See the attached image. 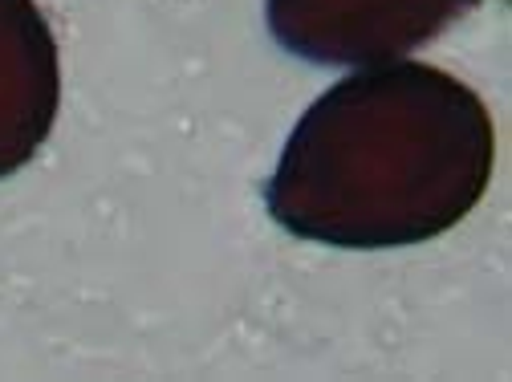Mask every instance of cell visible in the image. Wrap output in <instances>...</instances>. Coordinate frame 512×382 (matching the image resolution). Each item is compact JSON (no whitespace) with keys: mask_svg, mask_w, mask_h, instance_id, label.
<instances>
[{"mask_svg":"<svg viewBox=\"0 0 512 382\" xmlns=\"http://www.w3.org/2000/svg\"><path fill=\"white\" fill-rule=\"evenodd\" d=\"M492 163L496 126L480 94L447 70L399 57L358 70L305 110L265 204L301 240L423 244L480 204Z\"/></svg>","mask_w":512,"mask_h":382,"instance_id":"6da1fadb","label":"cell"},{"mask_svg":"<svg viewBox=\"0 0 512 382\" xmlns=\"http://www.w3.org/2000/svg\"><path fill=\"white\" fill-rule=\"evenodd\" d=\"M484 0H265L281 49L317 66H387Z\"/></svg>","mask_w":512,"mask_h":382,"instance_id":"7a4b0ae2","label":"cell"},{"mask_svg":"<svg viewBox=\"0 0 512 382\" xmlns=\"http://www.w3.org/2000/svg\"><path fill=\"white\" fill-rule=\"evenodd\" d=\"M57 102L61 66L45 13L37 0H0V179L41 151Z\"/></svg>","mask_w":512,"mask_h":382,"instance_id":"3957f363","label":"cell"}]
</instances>
